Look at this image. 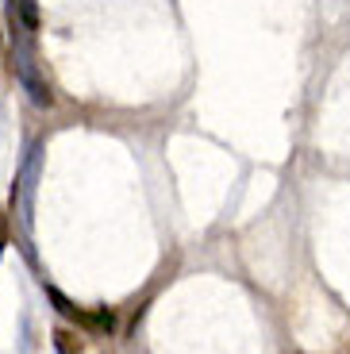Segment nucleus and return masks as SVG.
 Returning a JSON list of instances; mask_svg holds the SVG:
<instances>
[{"label":"nucleus","mask_w":350,"mask_h":354,"mask_svg":"<svg viewBox=\"0 0 350 354\" xmlns=\"http://www.w3.org/2000/svg\"><path fill=\"white\" fill-rule=\"evenodd\" d=\"M46 297H50V304H54V308H58L66 319H73V324H81V328H89V331H112V328H116V316H112L108 308H104V312H85V308H77L73 301H66L58 289H46Z\"/></svg>","instance_id":"f257e3e1"},{"label":"nucleus","mask_w":350,"mask_h":354,"mask_svg":"<svg viewBox=\"0 0 350 354\" xmlns=\"http://www.w3.org/2000/svg\"><path fill=\"white\" fill-rule=\"evenodd\" d=\"M19 81L27 85V93H31V100H35L39 108H46L50 104V88H46V81H39V73H35V66H31V58H19Z\"/></svg>","instance_id":"f03ea898"},{"label":"nucleus","mask_w":350,"mask_h":354,"mask_svg":"<svg viewBox=\"0 0 350 354\" xmlns=\"http://www.w3.org/2000/svg\"><path fill=\"white\" fill-rule=\"evenodd\" d=\"M54 351L58 354H85V343H81L70 328H58L54 331Z\"/></svg>","instance_id":"7ed1b4c3"},{"label":"nucleus","mask_w":350,"mask_h":354,"mask_svg":"<svg viewBox=\"0 0 350 354\" xmlns=\"http://www.w3.org/2000/svg\"><path fill=\"white\" fill-rule=\"evenodd\" d=\"M12 4H19V16H24V27H27V31H35V27H39L35 0H12Z\"/></svg>","instance_id":"20e7f679"},{"label":"nucleus","mask_w":350,"mask_h":354,"mask_svg":"<svg viewBox=\"0 0 350 354\" xmlns=\"http://www.w3.org/2000/svg\"><path fill=\"white\" fill-rule=\"evenodd\" d=\"M8 247V216H4V208H0V250Z\"/></svg>","instance_id":"39448f33"}]
</instances>
